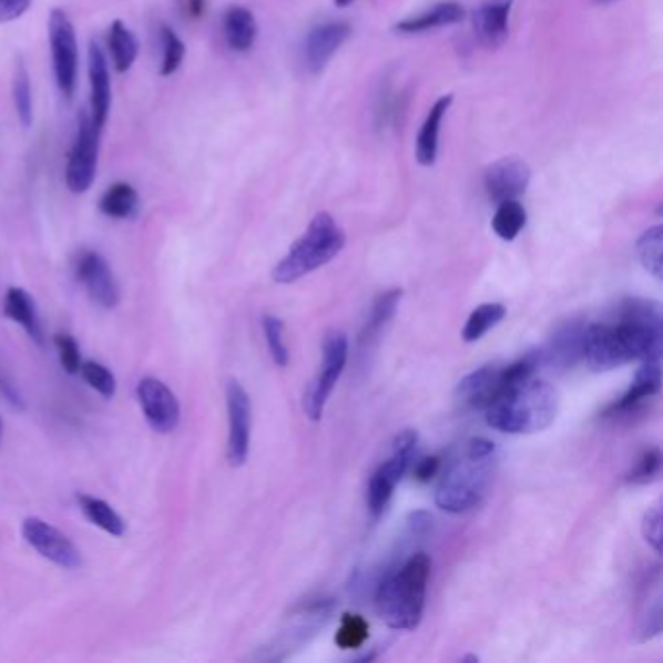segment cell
<instances>
[{"instance_id": "cell-1", "label": "cell", "mask_w": 663, "mask_h": 663, "mask_svg": "<svg viewBox=\"0 0 663 663\" xmlns=\"http://www.w3.org/2000/svg\"><path fill=\"white\" fill-rule=\"evenodd\" d=\"M663 319L657 302L621 304L615 324L585 325L582 356L593 371H609L634 360H662Z\"/></svg>"}, {"instance_id": "cell-2", "label": "cell", "mask_w": 663, "mask_h": 663, "mask_svg": "<svg viewBox=\"0 0 663 663\" xmlns=\"http://www.w3.org/2000/svg\"><path fill=\"white\" fill-rule=\"evenodd\" d=\"M489 427L506 435H536L553 425L559 412V394L549 381L531 378L506 386L490 401Z\"/></svg>"}, {"instance_id": "cell-3", "label": "cell", "mask_w": 663, "mask_h": 663, "mask_svg": "<svg viewBox=\"0 0 663 663\" xmlns=\"http://www.w3.org/2000/svg\"><path fill=\"white\" fill-rule=\"evenodd\" d=\"M430 557L411 554L378 585L376 609L381 621L395 631H412L420 624L427 603Z\"/></svg>"}, {"instance_id": "cell-4", "label": "cell", "mask_w": 663, "mask_h": 663, "mask_svg": "<svg viewBox=\"0 0 663 663\" xmlns=\"http://www.w3.org/2000/svg\"><path fill=\"white\" fill-rule=\"evenodd\" d=\"M494 442L487 438H471L466 450L453 459L436 490V504L450 513H466L481 504L487 494L492 466Z\"/></svg>"}, {"instance_id": "cell-5", "label": "cell", "mask_w": 663, "mask_h": 663, "mask_svg": "<svg viewBox=\"0 0 663 663\" xmlns=\"http://www.w3.org/2000/svg\"><path fill=\"white\" fill-rule=\"evenodd\" d=\"M345 244H347V236L332 214L317 213L300 239L273 269L275 283L293 285L335 259L343 252Z\"/></svg>"}, {"instance_id": "cell-6", "label": "cell", "mask_w": 663, "mask_h": 663, "mask_svg": "<svg viewBox=\"0 0 663 663\" xmlns=\"http://www.w3.org/2000/svg\"><path fill=\"white\" fill-rule=\"evenodd\" d=\"M417 443H419V435L411 428L395 436L391 456L376 469V473L371 475L368 484V508L374 518H379L386 512L389 500L394 497L395 487L401 482L411 467L412 458L417 453Z\"/></svg>"}, {"instance_id": "cell-7", "label": "cell", "mask_w": 663, "mask_h": 663, "mask_svg": "<svg viewBox=\"0 0 663 663\" xmlns=\"http://www.w3.org/2000/svg\"><path fill=\"white\" fill-rule=\"evenodd\" d=\"M348 340L340 332H329L324 339V363L316 379L309 384L304 394V412L309 420H322L325 405L332 395L333 387L339 381L340 374L347 366Z\"/></svg>"}, {"instance_id": "cell-8", "label": "cell", "mask_w": 663, "mask_h": 663, "mask_svg": "<svg viewBox=\"0 0 663 663\" xmlns=\"http://www.w3.org/2000/svg\"><path fill=\"white\" fill-rule=\"evenodd\" d=\"M49 45L57 86L67 100H72L79 80V40L71 18L63 10H51L49 14Z\"/></svg>"}, {"instance_id": "cell-9", "label": "cell", "mask_w": 663, "mask_h": 663, "mask_svg": "<svg viewBox=\"0 0 663 663\" xmlns=\"http://www.w3.org/2000/svg\"><path fill=\"white\" fill-rule=\"evenodd\" d=\"M100 135L102 131L94 125L88 111H82L79 118V129L72 143L67 170H64V182L72 193H86L95 180L98 170V154H100Z\"/></svg>"}, {"instance_id": "cell-10", "label": "cell", "mask_w": 663, "mask_h": 663, "mask_svg": "<svg viewBox=\"0 0 663 663\" xmlns=\"http://www.w3.org/2000/svg\"><path fill=\"white\" fill-rule=\"evenodd\" d=\"M136 399L143 409L144 419L149 427L159 435H170L180 427L182 407L174 391L159 378L141 379L136 384Z\"/></svg>"}, {"instance_id": "cell-11", "label": "cell", "mask_w": 663, "mask_h": 663, "mask_svg": "<svg viewBox=\"0 0 663 663\" xmlns=\"http://www.w3.org/2000/svg\"><path fill=\"white\" fill-rule=\"evenodd\" d=\"M226 407H228V450L226 458L232 467L244 466L249 458L252 442V399L237 379L226 384Z\"/></svg>"}, {"instance_id": "cell-12", "label": "cell", "mask_w": 663, "mask_h": 663, "mask_svg": "<svg viewBox=\"0 0 663 663\" xmlns=\"http://www.w3.org/2000/svg\"><path fill=\"white\" fill-rule=\"evenodd\" d=\"M22 538L33 551L61 569L74 570L82 564V557L71 539L61 529L41 518H26L22 523Z\"/></svg>"}, {"instance_id": "cell-13", "label": "cell", "mask_w": 663, "mask_h": 663, "mask_svg": "<svg viewBox=\"0 0 663 663\" xmlns=\"http://www.w3.org/2000/svg\"><path fill=\"white\" fill-rule=\"evenodd\" d=\"M74 277L98 306L111 309L121 300L115 275L100 253L82 249L74 259Z\"/></svg>"}, {"instance_id": "cell-14", "label": "cell", "mask_w": 663, "mask_h": 663, "mask_svg": "<svg viewBox=\"0 0 663 663\" xmlns=\"http://www.w3.org/2000/svg\"><path fill=\"white\" fill-rule=\"evenodd\" d=\"M531 170L520 159H502L484 170V190L490 201L504 203L520 198L528 191Z\"/></svg>"}, {"instance_id": "cell-15", "label": "cell", "mask_w": 663, "mask_h": 663, "mask_svg": "<svg viewBox=\"0 0 663 663\" xmlns=\"http://www.w3.org/2000/svg\"><path fill=\"white\" fill-rule=\"evenodd\" d=\"M350 26L347 22H325L316 26L304 41V67L312 74L324 71L333 55L343 48V43L350 38Z\"/></svg>"}, {"instance_id": "cell-16", "label": "cell", "mask_w": 663, "mask_h": 663, "mask_svg": "<svg viewBox=\"0 0 663 663\" xmlns=\"http://www.w3.org/2000/svg\"><path fill=\"white\" fill-rule=\"evenodd\" d=\"M506 386L508 381H506L504 368L482 366L459 381L456 387V399L466 409H487L490 401Z\"/></svg>"}, {"instance_id": "cell-17", "label": "cell", "mask_w": 663, "mask_h": 663, "mask_svg": "<svg viewBox=\"0 0 663 663\" xmlns=\"http://www.w3.org/2000/svg\"><path fill=\"white\" fill-rule=\"evenodd\" d=\"M88 74H90V118L94 125L103 131L111 110L110 64L102 48L92 41L88 53Z\"/></svg>"}, {"instance_id": "cell-18", "label": "cell", "mask_w": 663, "mask_h": 663, "mask_svg": "<svg viewBox=\"0 0 663 663\" xmlns=\"http://www.w3.org/2000/svg\"><path fill=\"white\" fill-rule=\"evenodd\" d=\"M662 391V360H644L634 376L629 391L608 407L605 417H621L636 411L646 399H652Z\"/></svg>"}, {"instance_id": "cell-19", "label": "cell", "mask_w": 663, "mask_h": 663, "mask_svg": "<svg viewBox=\"0 0 663 663\" xmlns=\"http://www.w3.org/2000/svg\"><path fill=\"white\" fill-rule=\"evenodd\" d=\"M585 325L582 322H570L562 325L559 332L554 333L551 340L547 343L543 350H539L541 363L551 364L561 370H567L570 366L582 358V345H584Z\"/></svg>"}, {"instance_id": "cell-20", "label": "cell", "mask_w": 663, "mask_h": 663, "mask_svg": "<svg viewBox=\"0 0 663 663\" xmlns=\"http://www.w3.org/2000/svg\"><path fill=\"white\" fill-rule=\"evenodd\" d=\"M510 10L512 0H494L475 12V33L484 48L497 49L508 40Z\"/></svg>"}, {"instance_id": "cell-21", "label": "cell", "mask_w": 663, "mask_h": 663, "mask_svg": "<svg viewBox=\"0 0 663 663\" xmlns=\"http://www.w3.org/2000/svg\"><path fill=\"white\" fill-rule=\"evenodd\" d=\"M2 314L4 317H9L10 322L22 325L33 343H38L40 347L45 345V335H43L40 316L35 309V302L30 294L26 293L24 288L10 286L4 294V302H2Z\"/></svg>"}, {"instance_id": "cell-22", "label": "cell", "mask_w": 663, "mask_h": 663, "mask_svg": "<svg viewBox=\"0 0 663 663\" xmlns=\"http://www.w3.org/2000/svg\"><path fill=\"white\" fill-rule=\"evenodd\" d=\"M463 18H466V9L459 2L448 0V2L436 4L419 17L407 18L404 22L395 26L394 30L404 35H415V33L430 32V30L443 28V26L459 24Z\"/></svg>"}, {"instance_id": "cell-23", "label": "cell", "mask_w": 663, "mask_h": 663, "mask_svg": "<svg viewBox=\"0 0 663 663\" xmlns=\"http://www.w3.org/2000/svg\"><path fill=\"white\" fill-rule=\"evenodd\" d=\"M451 102H453V95H442L428 111L427 119L420 129L419 139H417V162L420 166H432L436 162L440 126H442L446 113L450 110Z\"/></svg>"}, {"instance_id": "cell-24", "label": "cell", "mask_w": 663, "mask_h": 663, "mask_svg": "<svg viewBox=\"0 0 663 663\" xmlns=\"http://www.w3.org/2000/svg\"><path fill=\"white\" fill-rule=\"evenodd\" d=\"M222 32H224V40L232 51H236V53L249 51L257 40V22H255L252 10H247L245 7H230L224 12Z\"/></svg>"}, {"instance_id": "cell-25", "label": "cell", "mask_w": 663, "mask_h": 663, "mask_svg": "<svg viewBox=\"0 0 663 663\" xmlns=\"http://www.w3.org/2000/svg\"><path fill=\"white\" fill-rule=\"evenodd\" d=\"M76 502H79L82 513L86 516V520L92 521L95 528L103 529L105 533H110L113 538H123L125 536V520L105 500L79 492Z\"/></svg>"}, {"instance_id": "cell-26", "label": "cell", "mask_w": 663, "mask_h": 663, "mask_svg": "<svg viewBox=\"0 0 663 663\" xmlns=\"http://www.w3.org/2000/svg\"><path fill=\"white\" fill-rule=\"evenodd\" d=\"M108 48L111 61L118 72H126L135 64L139 57V40L121 20H115L108 32Z\"/></svg>"}, {"instance_id": "cell-27", "label": "cell", "mask_w": 663, "mask_h": 663, "mask_svg": "<svg viewBox=\"0 0 663 663\" xmlns=\"http://www.w3.org/2000/svg\"><path fill=\"white\" fill-rule=\"evenodd\" d=\"M136 208H139V193L131 183H113L100 198V211L108 218H115V221H126L135 216Z\"/></svg>"}, {"instance_id": "cell-28", "label": "cell", "mask_w": 663, "mask_h": 663, "mask_svg": "<svg viewBox=\"0 0 663 663\" xmlns=\"http://www.w3.org/2000/svg\"><path fill=\"white\" fill-rule=\"evenodd\" d=\"M526 222H528L526 208L518 198H513V201H504V203L498 205L497 214L492 218V230L497 232L500 239L512 242V239L520 236Z\"/></svg>"}, {"instance_id": "cell-29", "label": "cell", "mask_w": 663, "mask_h": 663, "mask_svg": "<svg viewBox=\"0 0 663 663\" xmlns=\"http://www.w3.org/2000/svg\"><path fill=\"white\" fill-rule=\"evenodd\" d=\"M401 296H404L401 288H391L387 293L379 294L376 302H374L370 319H368V324L364 327L363 343H366V340L370 343L374 337H378L379 332L394 319L397 306L401 302Z\"/></svg>"}, {"instance_id": "cell-30", "label": "cell", "mask_w": 663, "mask_h": 663, "mask_svg": "<svg viewBox=\"0 0 663 663\" xmlns=\"http://www.w3.org/2000/svg\"><path fill=\"white\" fill-rule=\"evenodd\" d=\"M504 316L506 308L502 304H497V302H492V304H482V306L475 309L473 314L467 319L461 337H463V340H467V343H475V340L482 339L492 327H497V325L504 319Z\"/></svg>"}, {"instance_id": "cell-31", "label": "cell", "mask_w": 663, "mask_h": 663, "mask_svg": "<svg viewBox=\"0 0 663 663\" xmlns=\"http://www.w3.org/2000/svg\"><path fill=\"white\" fill-rule=\"evenodd\" d=\"M12 95H14V108L20 123L30 126L33 123V95L32 82H30V72L26 69L24 61L18 59L17 69H14V80H12Z\"/></svg>"}, {"instance_id": "cell-32", "label": "cell", "mask_w": 663, "mask_h": 663, "mask_svg": "<svg viewBox=\"0 0 663 663\" xmlns=\"http://www.w3.org/2000/svg\"><path fill=\"white\" fill-rule=\"evenodd\" d=\"M662 226H654V228L644 232V234L640 236L639 244H636L640 263H642L644 269H646L650 275H654L657 280L662 278Z\"/></svg>"}, {"instance_id": "cell-33", "label": "cell", "mask_w": 663, "mask_h": 663, "mask_svg": "<svg viewBox=\"0 0 663 663\" xmlns=\"http://www.w3.org/2000/svg\"><path fill=\"white\" fill-rule=\"evenodd\" d=\"M368 631H370V626H368V621L364 616L356 615V613H345L340 619L337 634H335V644L340 650H356L368 640Z\"/></svg>"}, {"instance_id": "cell-34", "label": "cell", "mask_w": 663, "mask_h": 663, "mask_svg": "<svg viewBox=\"0 0 663 663\" xmlns=\"http://www.w3.org/2000/svg\"><path fill=\"white\" fill-rule=\"evenodd\" d=\"M160 41H162V48H164L160 74L162 76H172V74L180 71L183 59H185V43L180 40V35L174 32V28L166 24L160 28Z\"/></svg>"}, {"instance_id": "cell-35", "label": "cell", "mask_w": 663, "mask_h": 663, "mask_svg": "<svg viewBox=\"0 0 663 663\" xmlns=\"http://www.w3.org/2000/svg\"><path fill=\"white\" fill-rule=\"evenodd\" d=\"M79 374L88 386L94 389L95 394L102 395L105 399H111L118 394V379L108 366L95 363V360H86V363L80 364Z\"/></svg>"}, {"instance_id": "cell-36", "label": "cell", "mask_w": 663, "mask_h": 663, "mask_svg": "<svg viewBox=\"0 0 663 663\" xmlns=\"http://www.w3.org/2000/svg\"><path fill=\"white\" fill-rule=\"evenodd\" d=\"M261 324H263V333H265V340H267V347H269L271 358L280 368H286L290 363V353H288L285 337H283L285 324L275 316H263Z\"/></svg>"}, {"instance_id": "cell-37", "label": "cell", "mask_w": 663, "mask_h": 663, "mask_svg": "<svg viewBox=\"0 0 663 663\" xmlns=\"http://www.w3.org/2000/svg\"><path fill=\"white\" fill-rule=\"evenodd\" d=\"M660 469H662V451H660V448H652V450L642 453V458L636 461V467L632 469L626 481L632 482V484L652 481L660 473Z\"/></svg>"}, {"instance_id": "cell-38", "label": "cell", "mask_w": 663, "mask_h": 663, "mask_svg": "<svg viewBox=\"0 0 663 663\" xmlns=\"http://www.w3.org/2000/svg\"><path fill=\"white\" fill-rule=\"evenodd\" d=\"M53 343H55L57 353H59V360H61L63 370L67 374H71V376L79 374L82 358H80L79 343L74 340V337H71L69 333H57Z\"/></svg>"}, {"instance_id": "cell-39", "label": "cell", "mask_w": 663, "mask_h": 663, "mask_svg": "<svg viewBox=\"0 0 663 663\" xmlns=\"http://www.w3.org/2000/svg\"><path fill=\"white\" fill-rule=\"evenodd\" d=\"M642 533L655 553H662V510H660V506L647 510L644 521H642Z\"/></svg>"}, {"instance_id": "cell-40", "label": "cell", "mask_w": 663, "mask_h": 663, "mask_svg": "<svg viewBox=\"0 0 663 663\" xmlns=\"http://www.w3.org/2000/svg\"><path fill=\"white\" fill-rule=\"evenodd\" d=\"M32 7V0H0V24H9L24 17Z\"/></svg>"}, {"instance_id": "cell-41", "label": "cell", "mask_w": 663, "mask_h": 663, "mask_svg": "<svg viewBox=\"0 0 663 663\" xmlns=\"http://www.w3.org/2000/svg\"><path fill=\"white\" fill-rule=\"evenodd\" d=\"M438 469H440V458L432 456V458L420 459L415 466V479L420 482L430 481L438 473Z\"/></svg>"}, {"instance_id": "cell-42", "label": "cell", "mask_w": 663, "mask_h": 663, "mask_svg": "<svg viewBox=\"0 0 663 663\" xmlns=\"http://www.w3.org/2000/svg\"><path fill=\"white\" fill-rule=\"evenodd\" d=\"M430 523H432V518H430V513L422 512H412L409 516V528H411L412 533L415 536H425L428 529H430Z\"/></svg>"}, {"instance_id": "cell-43", "label": "cell", "mask_w": 663, "mask_h": 663, "mask_svg": "<svg viewBox=\"0 0 663 663\" xmlns=\"http://www.w3.org/2000/svg\"><path fill=\"white\" fill-rule=\"evenodd\" d=\"M180 7H182L185 17L191 18V20H198L205 14L206 0H180Z\"/></svg>"}, {"instance_id": "cell-44", "label": "cell", "mask_w": 663, "mask_h": 663, "mask_svg": "<svg viewBox=\"0 0 663 663\" xmlns=\"http://www.w3.org/2000/svg\"><path fill=\"white\" fill-rule=\"evenodd\" d=\"M355 0H335V7H339V9H345L348 4H353Z\"/></svg>"}, {"instance_id": "cell-45", "label": "cell", "mask_w": 663, "mask_h": 663, "mask_svg": "<svg viewBox=\"0 0 663 663\" xmlns=\"http://www.w3.org/2000/svg\"><path fill=\"white\" fill-rule=\"evenodd\" d=\"M595 2H598V4H608L611 0H595Z\"/></svg>"}, {"instance_id": "cell-46", "label": "cell", "mask_w": 663, "mask_h": 663, "mask_svg": "<svg viewBox=\"0 0 663 663\" xmlns=\"http://www.w3.org/2000/svg\"><path fill=\"white\" fill-rule=\"evenodd\" d=\"M0 440H2V419H0Z\"/></svg>"}]
</instances>
